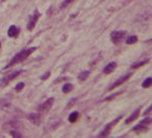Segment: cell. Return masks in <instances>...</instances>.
Instances as JSON below:
<instances>
[{
    "label": "cell",
    "instance_id": "obj_22",
    "mask_svg": "<svg viewBox=\"0 0 152 138\" xmlns=\"http://www.w3.org/2000/svg\"><path fill=\"white\" fill-rule=\"evenodd\" d=\"M49 76H50V72H47V73H46L45 75H43V76H42L41 78H42L43 80H45V79H47V78H48Z\"/></svg>",
    "mask_w": 152,
    "mask_h": 138
},
{
    "label": "cell",
    "instance_id": "obj_16",
    "mask_svg": "<svg viewBox=\"0 0 152 138\" xmlns=\"http://www.w3.org/2000/svg\"><path fill=\"white\" fill-rule=\"evenodd\" d=\"M88 75H89V72L88 71H82L80 74H79V79L80 80H85L87 77H88Z\"/></svg>",
    "mask_w": 152,
    "mask_h": 138
},
{
    "label": "cell",
    "instance_id": "obj_2",
    "mask_svg": "<svg viewBox=\"0 0 152 138\" xmlns=\"http://www.w3.org/2000/svg\"><path fill=\"white\" fill-rule=\"evenodd\" d=\"M125 36H126V32H125V31L113 32L112 35H111V39H112V42H113V43L118 44V43H120L121 41H123V39L125 38Z\"/></svg>",
    "mask_w": 152,
    "mask_h": 138
},
{
    "label": "cell",
    "instance_id": "obj_5",
    "mask_svg": "<svg viewBox=\"0 0 152 138\" xmlns=\"http://www.w3.org/2000/svg\"><path fill=\"white\" fill-rule=\"evenodd\" d=\"M27 119L34 124V125H37L39 126L41 124V121H42V117L40 114H37V113H32L29 115H27Z\"/></svg>",
    "mask_w": 152,
    "mask_h": 138
},
{
    "label": "cell",
    "instance_id": "obj_1",
    "mask_svg": "<svg viewBox=\"0 0 152 138\" xmlns=\"http://www.w3.org/2000/svg\"><path fill=\"white\" fill-rule=\"evenodd\" d=\"M33 51H35V48H32V49H29V50L21 51L20 53H18V54L11 60V62L7 65V67H10V66H12V65H14V64H16V63H18V62H20V61L25 60V59L31 55V53H32Z\"/></svg>",
    "mask_w": 152,
    "mask_h": 138
},
{
    "label": "cell",
    "instance_id": "obj_11",
    "mask_svg": "<svg viewBox=\"0 0 152 138\" xmlns=\"http://www.w3.org/2000/svg\"><path fill=\"white\" fill-rule=\"evenodd\" d=\"M18 33H19V30L16 27V26H14V25H11L10 27H9V30H8V32H7V34H8V36L9 37H16L17 35H18Z\"/></svg>",
    "mask_w": 152,
    "mask_h": 138
},
{
    "label": "cell",
    "instance_id": "obj_18",
    "mask_svg": "<svg viewBox=\"0 0 152 138\" xmlns=\"http://www.w3.org/2000/svg\"><path fill=\"white\" fill-rule=\"evenodd\" d=\"M23 86H24V83L23 82H20V83H18L16 86H15V91H17V92H19L22 88H23Z\"/></svg>",
    "mask_w": 152,
    "mask_h": 138
},
{
    "label": "cell",
    "instance_id": "obj_13",
    "mask_svg": "<svg viewBox=\"0 0 152 138\" xmlns=\"http://www.w3.org/2000/svg\"><path fill=\"white\" fill-rule=\"evenodd\" d=\"M78 113L77 112H73V113H71L70 114V116H69V121L71 122V123H74L77 121V119H78Z\"/></svg>",
    "mask_w": 152,
    "mask_h": 138
},
{
    "label": "cell",
    "instance_id": "obj_23",
    "mask_svg": "<svg viewBox=\"0 0 152 138\" xmlns=\"http://www.w3.org/2000/svg\"><path fill=\"white\" fill-rule=\"evenodd\" d=\"M0 47H1V43H0Z\"/></svg>",
    "mask_w": 152,
    "mask_h": 138
},
{
    "label": "cell",
    "instance_id": "obj_8",
    "mask_svg": "<svg viewBox=\"0 0 152 138\" xmlns=\"http://www.w3.org/2000/svg\"><path fill=\"white\" fill-rule=\"evenodd\" d=\"M116 68H117V63H116V62H111L110 64H108V65L104 67L103 72H104L105 74H109V73H112Z\"/></svg>",
    "mask_w": 152,
    "mask_h": 138
},
{
    "label": "cell",
    "instance_id": "obj_10",
    "mask_svg": "<svg viewBox=\"0 0 152 138\" xmlns=\"http://www.w3.org/2000/svg\"><path fill=\"white\" fill-rule=\"evenodd\" d=\"M139 114H140V109H138V110H136L126 121H125V123L126 124H130V123H132L134 120H136L137 118H138V116H139Z\"/></svg>",
    "mask_w": 152,
    "mask_h": 138
},
{
    "label": "cell",
    "instance_id": "obj_21",
    "mask_svg": "<svg viewBox=\"0 0 152 138\" xmlns=\"http://www.w3.org/2000/svg\"><path fill=\"white\" fill-rule=\"evenodd\" d=\"M73 1H74V0H65V1H64V2L61 4V8H64V7H66L67 5H69V4H70L71 2H73Z\"/></svg>",
    "mask_w": 152,
    "mask_h": 138
},
{
    "label": "cell",
    "instance_id": "obj_14",
    "mask_svg": "<svg viewBox=\"0 0 152 138\" xmlns=\"http://www.w3.org/2000/svg\"><path fill=\"white\" fill-rule=\"evenodd\" d=\"M137 37L136 36H131V37H129V38H127V40H126V43L127 44H134V43H136L137 42Z\"/></svg>",
    "mask_w": 152,
    "mask_h": 138
},
{
    "label": "cell",
    "instance_id": "obj_3",
    "mask_svg": "<svg viewBox=\"0 0 152 138\" xmlns=\"http://www.w3.org/2000/svg\"><path fill=\"white\" fill-rule=\"evenodd\" d=\"M132 76V73H128V74H126V75H124V76H122V77H120L115 83H113V85L109 88V90H112V89H114V88H116L117 86H120L121 84H123L125 81H127L130 77Z\"/></svg>",
    "mask_w": 152,
    "mask_h": 138
},
{
    "label": "cell",
    "instance_id": "obj_17",
    "mask_svg": "<svg viewBox=\"0 0 152 138\" xmlns=\"http://www.w3.org/2000/svg\"><path fill=\"white\" fill-rule=\"evenodd\" d=\"M147 62H148V60H145V61H141V62H138V63H135V64H133V65H132V68H133V69L139 68V67H141V66H143V65H145V64H146Z\"/></svg>",
    "mask_w": 152,
    "mask_h": 138
},
{
    "label": "cell",
    "instance_id": "obj_19",
    "mask_svg": "<svg viewBox=\"0 0 152 138\" xmlns=\"http://www.w3.org/2000/svg\"><path fill=\"white\" fill-rule=\"evenodd\" d=\"M10 135L14 138H20L21 136H22L19 132H16V131H11V132H10Z\"/></svg>",
    "mask_w": 152,
    "mask_h": 138
},
{
    "label": "cell",
    "instance_id": "obj_20",
    "mask_svg": "<svg viewBox=\"0 0 152 138\" xmlns=\"http://www.w3.org/2000/svg\"><path fill=\"white\" fill-rule=\"evenodd\" d=\"M140 124H142V125H150V124H151V118H146V119H144Z\"/></svg>",
    "mask_w": 152,
    "mask_h": 138
},
{
    "label": "cell",
    "instance_id": "obj_12",
    "mask_svg": "<svg viewBox=\"0 0 152 138\" xmlns=\"http://www.w3.org/2000/svg\"><path fill=\"white\" fill-rule=\"evenodd\" d=\"M72 89H73V85H72V84H70V83H67V84H65V85L62 87V91H63V92H65V93L70 92Z\"/></svg>",
    "mask_w": 152,
    "mask_h": 138
},
{
    "label": "cell",
    "instance_id": "obj_9",
    "mask_svg": "<svg viewBox=\"0 0 152 138\" xmlns=\"http://www.w3.org/2000/svg\"><path fill=\"white\" fill-rule=\"evenodd\" d=\"M21 73V71H16V72H13L12 74H10V75H8V76H6L3 80H2V82L4 83V84H6V83H8L10 80H12V79H14L15 77H17L19 74Z\"/></svg>",
    "mask_w": 152,
    "mask_h": 138
},
{
    "label": "cell",
    "instance_id": "obj_7",
    "mask_svg": "<svg viewBox=\"0 0 152 138\" xmlns=\"http://www.w3.org/2000/svg\"><path fill=\"white\" fill-rule=\"evenodd\" d=\"M38 18H39V13H38V12H35V14L31 17V19H29V21H28V23H27V30L32 31V30L35 27Z\"/></svg>",
    "mask_w": 152,
    "mask_h": 138
},
{
    "label": "cell",
    "instance_id": "obj_6",
    "mask_svg": "<svg viewBox=\"0 0 152 138\" xmlns=\"http://www.w3.org/2000/svg\"><path fill=\"white\" fill-rule=\"evenodd\" d=\"M53 103H54V99L53 98H50V99H48L45 103H43L41 106H40V108H39V110L40 111H42V112H47V111H49L51 108H52V106H53Z\"/></svg>",
    "mask_w": 152,
    "mask_h": 138
},
{
    "label": "cell",
    "instance_id": "obj_4",
    "mask_svg": "<svg viewBox=\"0 0 152 138\" xmlns=\"http://www.w3.org/2000/svg\"><path fill=\"white\" fill-rule=\"evenodd\" d=\"M120 119H121V117L120 118H117L116 120H114L111 124H109L107 127H105V129L98 135V137H105V136H108L109 134H110V132H111V130H112V128H113V126H115L119 121H120Z\"/></svg>",
    "mask_w": 152,
    "mask_h": 138
},
{
    "label": "cell",
    "instance_id": "obj_15",
    "mask_svg": "<svg viewBox=\"0 0 152 138\" xmlns=\"http://www.w3.org/2000/svg\"><path fill=\"white\" fill-rule=\"evenodd\" d=\"M152 84V78L151 77H148L144 82H143V84H142V86L143 87H145V88H147V87H150Z\"/></svg>",
    "mask_w": 152,
    "mask_h": 138
}]
</instances>
